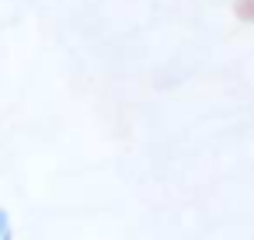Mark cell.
<instances>
[{
    "label": "cell",
    "mask_w": 254,
    "mask_h": 240,
    "mask_svg": "<svg viewBox=\"0 0 254 240\" xmlns=\"http://www.w3.org/2000/svg\"><path fill=\"white\" fill-rule=\"evenodd\" d=\"M233 18L244 25H254V0H233Z\"/></svg>",
    "instance_id": "1"
},
{
    "label": "cell",
    "mask_w": 254,
    "mask_h": 240,
    "mask_svg": "<svg viewBox=\"0 0 254 240\" xmlns=\"http://www.w3.org/2000/svg\"><path fill=\"white\" fill-rule=\"evenodd\" d=\"M0 240H14V226H11V212H0Z\"/></svg>",
    "instance_id": "2"
}]
</instances>
